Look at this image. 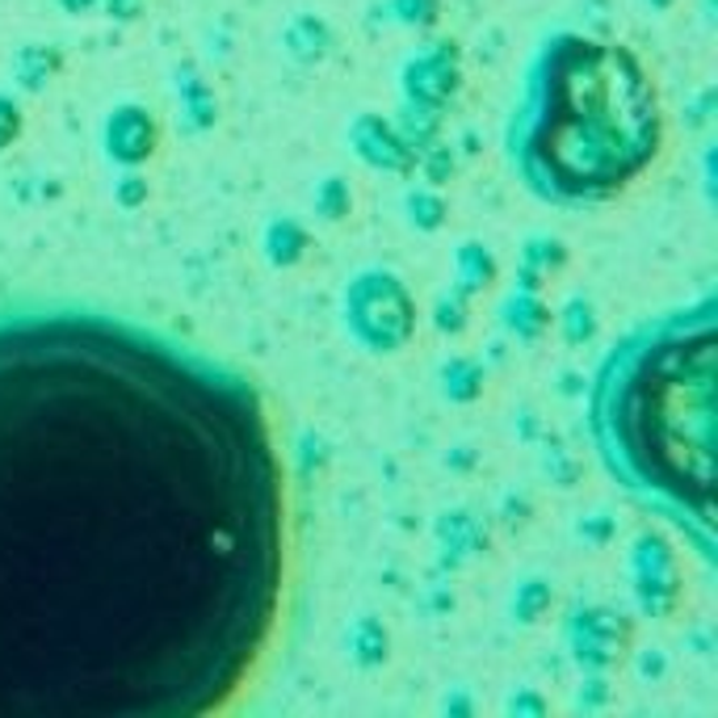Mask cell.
<instances>
[{"label":"cell","mask_w":718,"mask_h":718,"mask_svg":"<svg viewBox=\"0 0 718 718\" xmlns=\"http://www.w3.org/2000/svg\"><path fill=\"white\" fill-rule=\"evenodd\" d=\"M278 585L282 475L236 387L122 332H0V718L210 710Z\"/></svg>","instance_id":"1"},{"label":"cell","mask_w":718,"mask_h":718,"mask_svg":"<svg viewBox=\"0 0 718 718\" xmlns=\"http://www.w3.org/2000/svg\"><path fill=\"white\" fill-rule=\"evenodd\" d=\"M710 412L715 345L706 323L642 349L614 396V437L626 467L698 512L710 500Z\"/></svg>","instance_id":"2"}]
</instances>
